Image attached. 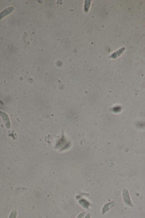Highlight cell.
Listing matches in <instances>:
<instances>
[{
	"label": "cell",
	"mask_w": 145,
	"mask_h": 218,
	"mask_svg": "<svg viewBox=\"0 0 145 218\" xmlns=\"http://www.w3.org/2000/svg\"><path fill=\"white\" fill-rule=\"evenodd\" d=\"M85 212H82V213H81V214H79V216H78V217L76 218H83L85 216Z\"/></svg>",
	"instance_id": "cell-6"
},
{
	"label": "cell",
	"mask_w": 145,
	"mask_h": 218,
	"mask_svg": "<svg viewBox=\"0 0 145 218\" xmlns=\"http://www.w3.org/2000/svg\"><path fill=\"white\" fill-rule=\"evenodd\" d=\"M91 214L90 213H88L85 218H91Z\"/></svg>",
	"instance_id": "cell-7"
},
{
	"label": "cell",
	"mask_w": 145,
	"mask_h": 218,
	"mask_svg": "<svg viewBox=\"0 0 145 218\" xmlns=\"http://www.w3.org/2000/svg\"><path fill=\"white\" fill-rule=\"evenodd\" d=\"M123 197L124 202L126 205L131 207H133V204L130 197L129 192L127 189H124L123 190Z\"/></svg>",
	"instance_id": "cell-1"
},
{
	"label": "cell",
	"mask_w": 145,
	"mask_h": 218,
	"mask_svg": "<svg viewBox=\"0 0 145 218\" xmlns=\"http://www.w3.org/2000/svg\"><path fill=\"white\" fill-rule=\"evenodd\" d=\"M116 204V202L115 201H112L110 202L107 203L104 207L102 210V215H104L106 213L108 212L111 208H113Z\"/></svg>",
	"instance_id": "cell-2"
},
{
	"label": "cell",
	"mask_w": 145,
	"mask_h": 218,
	"mask_svg": "<svg viewBox=\"0 0 145 218\" xmlns=\"http://www.w3.org/2000/svg\"><path fill=\"white\" fill-rule=\"evenodd\" d=\"M14 10V7H13V6H10V7H8V8L5 9L4 10L1 11V12H0V21L2 19H3L5 16H8L10 13H12Z\"/></svg>",
	"instance_id": "cell-4"
},
{
	"label": "cell",
	"mask_w": 145,
	"mask_h": 218,
	"mask_svg": "<svg viewBox=\"0 0 145 218\" xmlns=\"http://www.w3.org/2000/svg\"><path fill=\"white\" fill-rule=\"evenodd\" d=\"M17 216V212L16 210H13L11 212L9 218H16Z\"/></svg>",
	"instance_id": "cell-5"
},
{
	"label": "cell",
	"mask_w": 145,
	"mask_h": 218,
	"mask_svg": "<svg viewBox=\"0 0 145 218\" xmlns=\"http://www.w3.org/2000/svg\"><path fill=\"white\" fill-rule=\"evenodd\" d=\"M0 115L3 119L6 127L8 129H9L11 127V123H10L9 117L7 113L4 111L0 110Z\"/></svg>",
	"instance_id": "cell-3"
}]
</instances>
